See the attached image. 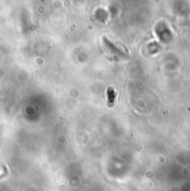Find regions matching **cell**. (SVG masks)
I'll return each instance as SVG.
<instances>
[{
	"instance_id": "obj_1",
	"label": "cell",
	"mask_w": 190,
	"mask_h": 191,
	"mask_svg": "<svg viewBox=\"0 0 190 191\" xmlns=\"http://www.w3.org/2000/svg\"><path fill=\"white\" fill-rule=\"evenodd\" d=\"M106 93H108V105L110 106V108H112L114 104V100H115V92H114V89L112 88V87H110V88H108V91H106Z\"/></svg>"
}]
</instances>
